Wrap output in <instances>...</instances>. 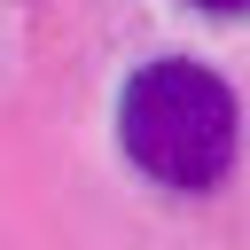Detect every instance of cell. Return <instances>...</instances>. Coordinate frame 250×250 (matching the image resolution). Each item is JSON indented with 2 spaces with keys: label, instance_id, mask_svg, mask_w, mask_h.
<instances>
[{
  "label": "cell",
  "instance_id": "1",
  "mask_svg": "<svg viewBox=\"0 0 250 250\" xmlns=\"http://www.w3.org/2000/svg\"><path fill=\"white\" fill-rule=\"evenodd\" d=\"M117 141L156 188L203 195V188H219L234 172V148H242L234 86L219 70L188 62V55H156L117 94Z\"/></svg>",
  "mask_w": 250,
  "mask_h": 250
},
{
  "label": "cell",
  "instance_id": "2",
  "mask_svg": "<svg viewBox=\"0 0 250 250\" xmlns=\"http://www.w3.org/2000/svg\"><path fill=\"white\" fill-rule=\"evenodd\" d=\"M203 16H250V0H195Z\"/></svg>",
  "mask_w": 250,
  "mask_h": 250
}]
</instances>
